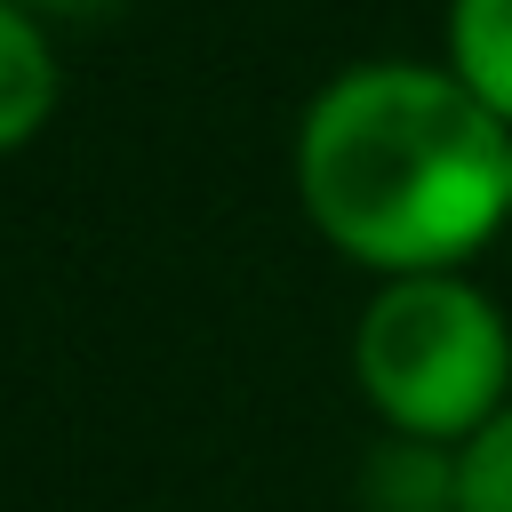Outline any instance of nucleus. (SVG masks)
Segmentation results:
<instances>
[{
  "instance_id": "obj_1",
  "label": "nucleus",
  "mask_w": 512,
  "mask_h": 512,
  "mask_svg": "<svg viewBox=\"0 0 512 512\" xmlns=\"http://www.w3.org/2000/svg\"><path fill=\"white\" fill-rule=\"evenodd\" d=\"M296 200L376 280L456 272L512 224V128L448 64H344L296 120Z\"/></svg>"
},
{
  "instance_id": "obj_2",
  "label": "nucleus",
  "mask_w": 512,
  "mask_h": 512,
  "mask_svg": "<svg viewBox=\"0 0 512 512\" xmlns=\"http://www.w3.org/2000/svg\"><path fill=\"white\" fill-rule=\"evenodd\" d=\"M352 384L408 448H464L512 408V328L464 272H408L360 304Z\"/></svg>"
},
{
  "instance_id": "obj_3",
  "label": "nucleus",
  "mask_w": 512,
  "mask_h": 512,
  "mask_svg": "<svg viewBox=\"0 0 512 512\" xmlns=\"http://www.w3.org/2000/svg\"><path fill=\"white\" fill-rule=\"evenodd\" d=\"M56 96H64V64H56L48 24L0 0V152H24L56 120Z\"/></svg>"
},
{
  "instance_id": "obj_4",
  "label": "nucleus",
  "mask_w": 512,
  "mask_h": 512,
  "mask_svg": "<svg viewBox=\"0 0 512 512\" xmlns=\"http://www.w3.org/2000/svg\"><path fill=\"white\" fill-rule=\"evenodd\" d=\"M448 72L512 128V0H448Z\"/></svg>"
},
{
  "instance_id": "obj_5",
  "label": "nucleus",
  "mask_w": 512,
  "mask_h": 512,
  "mask_svg": "<svg viewBox=\"0 0 512 512\" xmlns=\"http://www.w3.org/2000/svg\"><path fill=\"white\" fill-rule=\"evenodd\" d=\"M448 512H512V408L456 448V464H448Z\"/></svg>"
},
{
  "instance_id": "obj_6",
  "label": "nucleus",
  "mask_w": 512,
  "mask_h": 512,
  "mask_svg": "<svg viewBox=\"0 0 512 512\" xmlns=\"http://www.w3.org/2000/svg\"><path fill=\"white\" fill-rule=\"evenodd\" d=\"M16 8H32L40 24H56V16H64V24H88V16H112L120 0H16Z\"/></svg>"
}]
</instances>
